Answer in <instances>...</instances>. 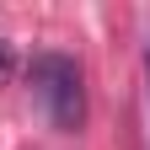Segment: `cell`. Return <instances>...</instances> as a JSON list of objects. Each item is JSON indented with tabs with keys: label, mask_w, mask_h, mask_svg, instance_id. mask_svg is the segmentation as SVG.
<instances>
[{
	"label": "cell",
	"mask_w": 150,
	"mask_h": 150,
	"mask_svg": "<svg viewBox=\"0 0 150 150\" xmlns=\"http://www.w3.org/2000/svg\"><path fill=\"white\" fill-rule=\"evenodd\" d=\"M27 86H32L38 107H43V118L59 134H75L86 123V86H81V64L70 54H32Z\"/></svg>",
	"instance_id": "cell-1"
},
{
	"label": "cell",
	"mask_w": 150,
	"mask_h": 150,
	"mask_svg": "<svg viewBox=\"0 0 150 150\" xmlns=\"http://www.w3.org/2000/svg\"><path fill=\"white\" fill-rule=\"evenodd\" d=\"M145 81H150V54H145Z\"/></svg>",
	"instance_id": "cell-2"
}]
</instances>
